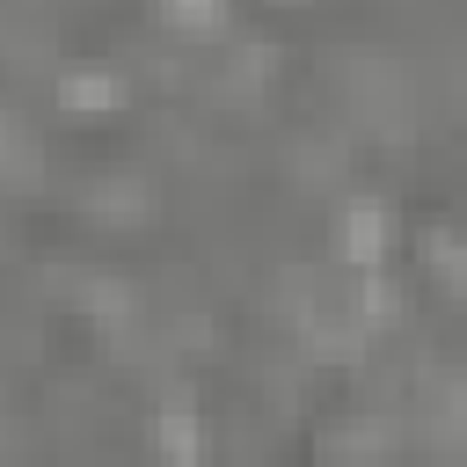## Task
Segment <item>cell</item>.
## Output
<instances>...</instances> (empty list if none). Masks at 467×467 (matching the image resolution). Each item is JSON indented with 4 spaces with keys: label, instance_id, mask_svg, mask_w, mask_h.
<instances>
[{
    "label": "cell",
    "instance_id": "obj_1",
    "mask_svg": "<svg viewBox=\"0 0 467 467\" xmlns=\"http://www.w3.org/2000/svg\"><path fill=\"white\" fill-rule=\"evenodd\" d=\"M343 248L350 255H379V212H350L343 219Z\"/></svg>",
    "mask_w": 467,
    "mask_h": 467
},
{
    "label": "cell",
    "instance_id": "obj_2",
    "mask_svg": "<svg viewBox=\"0 0 467 467\" xmlns=\"http://www.w3.org/2000/svg\"><path fill=\"white\" fill-rule=\"evenodd\" d=\"M168 15H182L190 29H212V22H219V7H212V0H168Z\"/></svg>",
    "mask_w": 467,
    "mask_h": 467
}]
</instances>
